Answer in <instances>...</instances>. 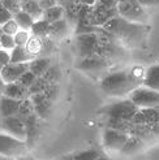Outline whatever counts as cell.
<instances>
[{
    "mask_svg": "<svg viewBox=\"0 0 159 160\" xmlns=\"http://www.w3.org/2000/svg\"><path fill=\"white\" fill-rule=\"evenodd\" d=\"M35 79H37V77H35L33 73H31L30 70H28V72H25V73H23V74L21 76V78L18 79L17 82H18V83H21L22 86H25L26 89H30L31 85L34 83Z\"/></svg>",
    "mask_w": 159,
    "mask_h": 160,
    "instance_id": "obj_37",
    "label": "cell"
},
{
    "mask_svg": "<svg viewBox=\"0 0 159 160\" xmlns=\"http://www.w3.org/2000/svg\"><path fill=\"white\" fill-rule=\"evenodd\" d=\"M21 9L26 12L29 16H31V18L34 21L41 20L43 16V11L39 7V3L37 0H21Z\"/></svg>",
    "mask_w": 159,
    "mask_h": 160,
    "instance_id": "obj_22",
    "label": "cell"
},
{
    "mask_svg": "<svg viewBox=\"0 0 159 160\" xmlns=\"http://www.w3.org/2000/svg\"><path fill=\"white\" fill-rule=\"evenodd\" d=\"M142 85L155 91H159V64H153V65L146 68Z\"/></svg>",
    "mask_w": 159,
    "mask_h": 160,
    "instance_id": "obj_20",
    "label": "cell"
},
{
    "mask_svg": "<svg viewBox=\"0 0 159 160\" xmlns=\"http://www.w3.org/2000/svg\"><path fill=\"white\" fill-rule=\"evenodd\" d=\"M30 100L33 103L34 112L35 115L41 118V120H47L52 113V108H54V103L49 100L43 94H33L30 95Z\"/></svg>",
    "mask_w": 159,
    "mask_h": 160,
    "instance_id": "obj_14",
    "label": "cell"
},
{
    "mask_svg": "<svg viewBox=\"0 0 159 160\" xmlns=\"http://www.w3.org/2000/svg\"><path fill=\"white\" fill-rule=\"evenodd\" d=\"M9 62H11V52L0 50V72H2L4 69V67H7Z\"/></svg>",
    "mask_w": 159,
    "mask_h": 160,
    "instance_id": "obj_38",
    "label": "cell"
},
{
    "mask_svg": "<svg viewBox=\"0 0 159 160\" xmlns=\"http://www.w3.org/2000/svg\"><path fill=\"white\" fill-rule=\"evenodd\" d=\"M4 89H5V82L3 81L2 76H0V98L4 95Z\"/></svg>",
    "mask_w": 159,
    "mask_h": 160,
    "instance_id": "obj_44",
    "label": "cell"
},
{
    "mask_svg": "<svg viewBox=\"0 0 159 160\" xmlns=\"http://www.w3.org/2000/svg\"><path fill=\"white\" fill-rule=\"evenodd\" d=\"M72 25L65 20V18H61L56 22L51 23L50 26V35L49 38L52 39V41H58V39H63L65 38L70 31H72Z\"/></svg>",
    "mask_w": 159,
    "mask_h": 160,
    "instance_id": "obj_16",
    "label": "cell"
},
{
    "mask_svg": "<svg viewBox=\"0 0 159 160\" xmlns=\"http://www.w3.org/2000/svg\"><path fill=\"white\" fill-rule=\"evenodd\" d=\"M29 70V62H9L4 69L0 72L3 81L5 83L17 82L21 76Z\"/></svg>",
    "mask_w": 159,
    "mask_h": 160,
    "instance_id": "obj_13",
    "label": "cell"
},
{
    "mask_svg": "<svg viewBox=\"0 0 159 160\" xmlns=\"http://www.w3.org/2000/svg\"><path fill=\"white\" fill-rule=\"evenodd\" d=\"M38 3H39V7L42 8V11L50 9V8H52V7H55V5H58L56 0H41V2H38Z\"/></svg>",
    "mask_w": 159,
    "mask_h": 160,
    "instance_id": "obj_41",
    "label": "cell"
},
{
    "mask_svg": "<svg viewBox=\"0 0 159 160\" xmlns=\"http://www.w3.org/2000/svg\"><path fill=\"white\" fill-rule=\"evenodd\" d=\"M138 3L144 8H159V0H138Z\"/></svg>",
    "mask_w": 159,
    "mask_h": 160,
    "instance_id": "obj_40",
    "label": "cell"
},
{
    "mask_svg": "<svg viewBox=\"0 0 159 160\" xmlns=\"http://www.w3.org/2000/svg\"><path fill=\"white\" fill-rule=\"evenodd\" d=\"M114 64L102 58H80L76 69L93 79H100L111 72Z\"/></svg>",
    "mask_w": 159,
    "mask_h": 160,
    "instance_id": "obj_6",
    "label": "cell"
},
{
    "mask_svg": "<svg viewBox=\"0 0 159 160\" xmlns=\"http://www.w3.org/2000/svg\"><path fill=\"white\" fill-rule=\"evenodd\" d=\"M51 65L52 64H51V60L49 58H46V56H39V58H35L33 61L29 62V70L35 77H41Z\"/></svg>",
    "mask_w": 159,
    "mask_h": 160,
    "instance_id": "obj_21",
    "label": "cell"
},
{
    "mask_svg": "<svg viewBox=\"0 0 159 160\" xmlns=\"http://www.w3.org/2000/svg\"><path fill=\"white\" fill-rule=\"evenodd\" d=\"M29 146L25 141L12 137L9 134L0 133V155L9 158V159H18L23 155H28Z\"/></svg>",
    "mask_w": 159,
    "mask_h": 160,
    "instance_id": "obj_8",
    "label": "cell"
},
{
    "mask_svg": "<svg viewBox=\"0 0 159 160\" xmlns=\"http://www.w3.org/2000/svg\"><path fill=\"white\" fill-rule=\"evenodd\" d=\"M102 29L112 35L115 41L125 50L140 48L146 42L150 31L149 25L126 21L120 16L111 18L102 26Z\"/></svg>",
    "mask_w": 159,
    "mask_h": 160,
    "instance_id": "obj_3",
    "label": "cell"
},
{
    "mask_svg": "<svg viewBox=\"0 0 159 160\" xmlns=\"http://www.w3.org/2000/svg\"><path fill=\"white\" fill-rule=\"evenodd\" d=\"M25 48L34 58H39V56H42V52H43V39L31 34L28 43L25 44Z\"/></svg>",
    "mask_w": 159,
    "mask_h": 160,
    "instance_id": "obj_24",
    "label": "cell"
},
{
    "mask_svg": "<svg viewBox=\"0 0 159 160\" xmlns=\"http://www.w3.org/2000/svg\"><path fill=\"white\" fill-rule=\"evenodd\" d=\"M30 35H31L30 31H26V30H18L17 33H16V34L13 35V39H14L16 46L25 47V44L28 43Z\"/></svg>",
    "mask_w": 159,
    "mask_h": 160,
    "instance_id": "obj_35",
    "label": "cell"
},
{
    "mask_svg": "<svg viewBox=\"0 0 159 160\" xmlns=\"http://www.w3.org/2000/svg\"><path fill=\"white\" fill-rule=\"evenodd\" d=\"M117 14L126 21L149 25L150 14L138 0H119L117 2Z\"/></svg>",
    "mask_w": 159,
    "mask_h": 160,
    "instance_id": "obj_7",
    "label": "cell"
},
{
    "mask_svg": "<svg viewBox=\"0 0 159 160\" xmlns=\"http://www.w3.org/2000/svg\"><path fill=\"white\" fill-rule=\"evenodd\" d=\"M61 18H64V8L60 5H55V7L50 8V9L43 11L42 20L47 21L49 23H54Z\"/></svg>",
    "mask_w": 159,
    "mask_h": 160,
    "instance_id": "obj_26",
    "label": "cell"
},
{
    "mask_svg": "<svg viewBox=\"0 0 159 160\" xmlns=\"http://www.w3.org/2000/svg\"><path fill=\"white\" fill-rule=\"evenodd\" d=\"M0 130H2V133L9 134L18 139H22V141L26 139L25 124H23V121L18 116L0 118Z\"/></svg>",
    "mask_w": 159,
    "mask_h": 160,
    "instance_id": "obj_11",
    "label": "cell"
},
{
    "mask_svg": "<svg viewBox=\"0 0 159 160\" xmlns=\"http://www.w3.org/2000/svg\"><path fill=\"white\" fill-rule=\"evenodd\" d=\"M146 147V143L138 137H134V135H129L128 141H126L125 146L121 150V155L124 156H133L136 154H140L141 151H144V148Z\"/></svg>",
    "mask_w": 159,
    "mask_h": 160,
    "instance_id": "obj_19",
    "label": "cell"
},
{
    "mask_svg": "<svg viewBox=\"0 0 159 160\" xmlns=\"http://www.w3.org/2000/svg\"><path fill=\"white\" fill-rule=\"evenodd\" d=\"M63 160H72V159H70L69 155H68V156H65V158H63Z\"/></svg>",
    "mask_w": 159,
    "mask_h": 160,
    "instance_id": "obj_49",
    "label": "cell"
},
{
    "mask_svg": "<svg viewBox=\"0 0 159 160\" xmlns=\"http://www.w3.org/2000/svg\"><path fill=\"white\" fill-rule=\"evenodd\" d=\"M50 26H51V23H49L47 21L41 18L38 21H34L33 28H31L30 33L33 35H35V37H38V38H41V39L49 38V35H50Z\"/></svg>",
    "mask_w": 159,
    "mask_h": 160,
    "instance_id": "obj_25",
    "label": "cell"
},
{
    "mask_svg": "<svg viewBox=\"0 0 159 160\" xmlns=\"http://www.w3.org/2000/svg\"><path fill=\"white\" fill-rule=\"evenodd\" d=\"M145 70L141 65L111 70L99 81V87L102 92L110 98L124 99L144 83Z\"/></svg>",
    "mask_w": 159,
    "mask_h": 160,
    "instance_id": "obj_2",
    "label": "cell"
},
{
    "mask_svg": "<svg viewBox=\"0 0 159 160\" xmlns=\"http://www.w3.org/2000/svg\"><path fill=\"white\" fill-rule=\"evenodd\" d=\"M23 124H25V129H26V145L29 146V148L34 147V145L38 142L39 137L42 134V121L43 120L39 118L35 113L30 115L29 117L22 120Z\"/></svg>",
    "mask_w": 159,
    "mask_h": 160,
    "instance_id": "obj_12",
    "label": "cell"
},
{
    "mask_svg": "<svg viewBox=\"0 0 159 160\" xmlns=\"http://www.w3.org/2000/svg\"><path fill=\"white\" fill-rule=\"evenodd\" d=\"M117 2L119 0H97L93 5H90L89 13H87L90 25L95 28H102L111 18L119 16Z\"/></svg>",
    "mask_w": 159,
    "mask_h": 160,
    "instance_id": "obj_4",
    "label": "cell"
},
{
    "mask_svg": "<svg viewBox=\"0 0 159 160\" xmlns=\"http://www.w3.org/2000/svg\"><path fill=\"white\" fill-rule=\"evenodd\" d=\"M76 2H78V0H56L58 5H60V7H63V8H65V7L70 5V4H74Z\"/></svg>",
    "mask_w": 159,
    "mask_h": 160,
    "instance_id": "obj_43",
    "label": "cell"
},
{
    "mask_svg": "<svg viewBox=\"0 0 159 160\" xmlns=\"http://www.w3.org/2000/svg\"><path fill=\"white\" fill-rule=\"evenodd\" d=\"M35 58L31 53L28 52L25 47L16 46L11 51V62H30Z\"/></svg>",
    "mask_w": 159,
    "mask_h": 160,
    "instance_id": "obj_23",
    "label": "cell"
},
{
    "mask_svg": "<svg viewBox=\"0 0 159 160\" xmlns=\"http://www.w3.org/2000/svg\"><path fill=\"white\" fill-rule=\"evenodd\" d=\"M76 47L80 58H102L112 64L128 59V50L102 28L95 33L76 35Z\"/></svg>",
    "mask_w": 159,
    "mask_h": 160,
    "instance_id": "obj_1",
    "label": "cell"
},
{
    "mask_svg": "<svg viewBox=\"0 0 159 160\" xmlns=\"http://www.w3.org/2000/svg\"><path fill=\"white\" fill-rule=\"evenodd\" d=\"M59 91H60L59 83H51V85H49V86L46 87V90L42 94L49 100H51L52 103H55V102H56V99H58V97H59Z\"/></svg>",
    "mask_w": 159,
    "mask_h": 160,
    "instance_id": "obj_32",
    "label": "cell"
},
{
    "mask_svg": "<svg viewBox=\"0 0 159 160\" xmlns=\"http://www.w3.org/2000/svg\"><path fill=\"white\" fill-rule=\"evenodd\" d=\"M137 111H138V107L129 98H124L105 106L100 109V113H103L107 118L132 121V118L137 113Z\"/></svg>",
    "mask_w": 159,
    "mask_h": 160,
    "instance_id": "obj_5",
    "label": "cell"
},
{
    "mask_svg": "<svg viewBox=\"0 0 159 160\" xmlns=\"http://www.w3.org/2000/svg\"><path fill=\"white\" fill-rule=\"evenodd\" d=\"M16 160H38V159H35V158H33V156H30V155L28 154V155H23V156L18 158V159H16Z\"/></svg>",
    "mask_w": 159,
    "mask_h": 160,
    "instance_id": "obj_46",
    "label": "cell"
},
{
    "mask_svg": "<svg viewBox=\"0 0 159 160\" xmlns=\"http://www.w3.org/2000/svg\"><path fill=\"white\" fill-rule=\"evenodd\" d=\"M81 4H84V5H93L97 0H78Z\"/></svg>",
    "mask_w": 159,
    "mask_h": 160,
    "instance_id": "obj_45",
    "label": "cell"
},
{
    "mask_svg": "<svg viewBox=\"0 0 159 160\" xmlns=\"http://www.w3.org/2000/svg\"><path fill=\"white\" fill-rule=\"evenodd\" d=\"M14 47H16V43H14L13 37L3 33L2 37H0V48L4 50V51L11 52V51L14 48Z\"/></svg>",
    "mask_w": 159,
    "mask_h": 160,
    "instance_id": "obj_34",
    "label": "cell"
},
{
    "mask_svg": "<svg viewBox=\"0 0 159 160\" xmlns=\"http://www.w3.org/2000/svg\"><path fill=\"white\" fill-rule=\"evenodd\" d=\"M49 85H50V83H47L42 77H37V79L34 81V83L31 85V87L29 89V92H30V95H33V94H42Z\"/></svg>",
    "mask_w": 159,
    "mask_h": 160,
    "instance_id": "obj_33",
    "label": "cell"
},
{
    "mask_svg": "<svg viewBox=\"0 0 159 160\" xmlns=\"http://www.w3.org/2000/svg\"><path fill=\"white\" fill-rule=\"evenodd\" d=\"M0 4H2L12 16L17 14L18 12L22 11L21 9V0H0Z\"/></svg>",
    "mask_w": 159,
    "mask_h": 160,
    "instance_id": "obj_31",
    "label": "cell"
},
{
    "mask_svg": "<svg viewBox=\"0 0 159 160\" xmlns=\"http://www.w3.org/2000/svg\"><path fill=\"white\" fill-rule=\"evenodd\" d=\"M102 152L95 148H89L84 151H77L73 152L72 155H69V158L72 160H97Z\"/></svg>",
    "mask_w": 159,
    "mask_h": 160,
    "instance_id": "obj_28",
    "label": "cell"
},
{
    "mask_svg": "<svg viewBox=\"0 0 159 160\" xmlns=\"http://www.w3.org/2000/svg\"><path fill=\"white\" fill-rule=\"evenodd\" d=\"M4 95L11 99L14 100H23L30 97L29 89H26L25 86H22L18 82H13V83H5V89H4Z\"/></svg>",
    "mask_w": 159,
    "mask_h": 160,
    "instance_id": "obj_18",
    "label": "cell"
},
{
    "mask_svg": "<svg viewBox=\"0 0 159 160\" xmlns=\"http://www.w3.org/2000/svg\"><path fill=\"white\" fill-rule=\"evenodd\" d=\"M151 133H153V137H154V142L159 143V122L155 125H151Z\"/></svg>",
    "mask_w": 159,
    "mask_h": 160,
    "instance_id": "obj_42",
    "label": "cell"
},
{
    "mask_svg": "<svg viewBox=\"0 0 159 160\" xmlns=\"http://www.w3.org/2000/svg\"><path fill=\"white\" fill-rule=\"evenodd\" d=\"M13 20L18 25L20 30H26V31H30L31 28H33V23H34V20L31 18V16H29L26 12H23V11L18 12L17 14H14Z\"/></svg>",
    "mask_w": 159,
    "mask_h": 160,
    "instance_id": "obj_27",
    "label": "cell"
},
{
    "mask_svg": "<svg viewBox=\"0 0 159 160\" xmlns=\"http://www.w3.org/2000/svg\"><path fill=\"white\" fill-rule=\"evenodd\" d=\"M129 135L126 133L119 132L111 128H106L103 132V147L108 152H121Z\"/></svg>",
    "mask_w": 159,
    "mask_h": 160,
    "instance_id": "obj_10",
    "label": "cell"
},
{
    "mask_svg": "<svg viewBox=\"0 0 159 160\" xmlns=\"http://www.w3.org/2000/svg\"><path fill=\"white\" fill-rule=\"evenodd\" d=\"M12 18H13V16L9 12H8L2 4H0V26L4 25L5 22H8V21L12 20Z\"/></svg>",
    "mask_w": 159,
    "mask_h": 160,
    "instance_id": "obj_39",
    "label": "cell"
},
{
    "mask_svg": "<svg viewBox=\"0 0 159 160\" xmlns=\"http://www.w3.org/2000/svg\"><path fill=\"white\" fill-rule=\"evenodd\" d=\"M136 125L151 126L159 122V108H138L137 113L132 118Z\"/></svg>",
    "mask_w": 159,
    "mask_h": 160,
    "instance_id": "obj_15",
    "label": "cell"
},
{
    "mask_svg": "<svg viewBox=\"0 0 159 160\" xmlns=\"http://www.w3.org/2000/svg\"><path fill=\"white\" fill-rule=\"evenodd\" d=\"M33 113H35V112H34V107H33V103H31L30 98H26V99L21 100V104H20V108H18L17 116L21 120H23V118L29 117L30 115H33Z\"/></svg>",
    "mask_w": 159,
    "mask_h": 160,
    "instance_id": "obj_30",
    "label": "cell"
},
{
    "mask_svg": "<svg viewBox=\"0 0 159 160\" xmlns=\"http://www.w3.org/2000/svg\"><path fill=\"white\" fill-rule=\"evenodd\" d=\"M60 76H61V73H60V69H59V67H56V65H51L49 69H47L44 73L41 76L44 81L47 82V83H59V81H60Z\"/></svg>",
    "mask_w": 159,
    "mask_h": 160,
    "instance_id": "obj_29",
    "label": "cell"
},
{
    "mask_svg": "<svg viewBox=\"0 0 159 160\" xmlns=\"http://www.w3.org/2000/svg\"><path fill=\"white\" fill-rule=\"evenodd\" d=\"M97 160H111V159H110L107 155H105V154H100V155H99V158H98Z\"/></svg>",
    "mask_w": 159,
    "mask_h": 160,
    "instance_id": "obj_47",
    "label": "cell"
},
{
    "mask_svg": "<svg viewBox=\"0 0 159 160\" xmlns=\"http://www.w3.org/2000/svg\"><path fill=\"white\" fill-rule=\"evenodd\" d=\"M37 2H41V0H37Z\"/></svg>",
    "mask_w": 159,
    "mask_h": 160,
    "instance_id": "obj_50",
    "label": "cell"
},
{
    "mask_svg": "<svg viewBox=\"0 0 159 160\" xmlns=\"http://www.w3.org/2000/svg\"><path fill=\"white\" fill-rule=\"evenodd\" d=\"M0 28H2V31H3L4 34L12 35V37H13V35H14V34H16V33H17V31L20 30L18 25H17V23H16V21H14L13 18H12V20H9L8 22H5L4 25H2Z\"/></svg>",
    "mask_w": 159,
    "mask_h": 160,
    "instance_id": "obj_36",
    "label": "cell"
},
{
    "mask_svg": "<svg viewBox=\"0 0 159 160\" xmlns=\"http://www.w3.org/2000/svg\"><path fill=\"white\" fill-rule=\"evenodd\" d=\"M0 160H13V159H9V158H5V156H2V155H0Z\"/></svg>",
    "mask_w": 159,
    "mask_h": 160,
    "instance_id": "obj_48",
    "label": "cell"
},
{
    "mask_svg": "<svg viewBox=\"0 0 159 160\" xmlns=\"http://www.w3.org/2000/svg\"><path fill=\"white\" fill-rule=\"evenodd\" d=\"M20 104H21L20 100H14L3 95L0 98V118L17 116Z\"/></svg>",
    "mask_w": 159,
    "mask_h": 160,
    "instance_id": "obj_17",
    "label": "cell"
},
{
    "mask_svg": "<svg viewBox=\"0 0 159 160\" xmlns=\"http://www.w3.org/2000/svg\"><path fill=\"white\" fill-rule=\"evenodd\" d=\"M138 108H159V91L141 85L128 97Z\"/></svg>",
    "mask_w": 159,
    "mask_h": 160,
    "instance_id": "obj_9",
    "label": "cell"
}]
</instances>
